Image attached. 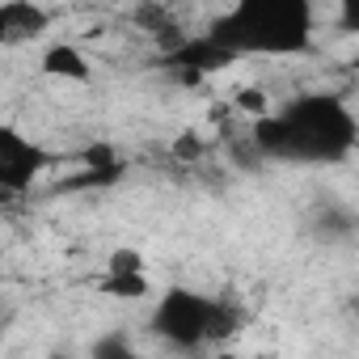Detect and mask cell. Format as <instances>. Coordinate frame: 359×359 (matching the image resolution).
Here are the masks:
<instances>
[{
  "label": "cell",
  "mask_w": 359,
  "mask_h": 359,
  "mask_svg": "<svg viewBox=\"0 0 359 359\" xmlns=\"http://www.w3.org/2000/svg\"><path fill=\"white\" fill-rule=\"evenodd\" d=\"M51 359H76V355H68V351H55V355H51Z\"/></svg>",
  "instance_id": "cell-15"
},
{
  "label": "cell",
  "mask_w": 359,
  "mask_h": 359,
  "mask_svg": "<svg viewBox=\"0 0 359 359\" xmlns=\"http://www.w3.org/2000/svg\"><path fill=\"white\" fill-rule=\"evenodd\" d=\"M97 292H102V296H114V300H127V304H135V300H148V296H152V283H148V275L102 271V279H97Z\"/></svg>",
  "instance_id": "cell-9"
},
{
  "label": "cell",
  "mask_w": 359,
  "mask_h": 359,
  "mask_svg": "<svg viewBox=\"0 0 359 359\" xmlns=\"http://www.w3.org/2000/svg\"><path fill=\"white\" fill-rule=\"evenodd\" d=\"M39 72L51 76V81H68V85H89V81H93V64H89V55H85L76 43H68V39L43 47V55H39Z\"/></svg>",
  "instance_id": "cell-7"
},
{
  "label": "cell",
  "mask_w": 359,
  "mask_h": 359,
  "mask_svg": "<svg viewBox=\"0 0 359 359\" xmlns=\"http://www.w3.org/2000/svg\"><path fill=\"white\" fill-rule=\"evenodd\" d=\"M250 144L266 161L342 165L359 144V118L338 93H300L271 118L250 123Z\"/></svg>",
  "instance_id": "cell-1"
},
{
  "label": "cell",
  "mask_w": 359,
  "mask_h": 359,
  "mask_svg": "<svg viewBox=\"0 0 359 359\" xmlns=\"http://www.w3.org/2000/svg\"><path fill=\"white\" fill-rule=\"evenodd\" d=\"M106 271H123V275H148V262L135 245H114L106 254Z\"/></svg>",
  "instance_id": "cell-13"
},
{
  "label": "cell",
  "mask_w": 359,
  "mask_h": 359,
  "mask_svg": "<svg viewBox=\"0 0 359 359\" xmlns=\"http://www.w3.org/2000/svg\"><path fill=\"white\" fill-rule=\"evenodd\" d=\"M313 30H317V13L309 0H241L220 18H212L208 26V34L237 60L304 55L313 51Z\"/></svg>",
  "instance_id": "cell-2"
},
{
  "label": "cell",
  "mask_w": 359,
  "mask_h": 359,
  "mask_svg": "<svg viewBox=\"0 0 359 359\" xmlns=\"http://www.w3.org/2000/svg\"><path fill=\"white\" fill-rule=\"evenodd\" d=\"M148 330L182 355H199L208 346H224L245 330V309L224 300V296H208L195 287H169L161 292V300L152 304Z\"/></svg>",
  "instance_id": "cell-3"
},
{
  "label": "cell",
  "mask_w": 359,
  "mask_h": 359,
  "mask_svg": "<svg viewBox=\"0 0 359 359\" xmlns=\"http://www.w3.org/2000/svg\"><path fill=\"white\" fill-rule=\"evenodd\" d=\"M47 30H51V13L43 5H30V0H5L0 5V43L5 47L34 43Z\"/></svg>",
  "instance_id": "cell-6"
},
{
  "label": "cell",
  "mask_w": 359,
  "mask_h": 359,
  "mask_svg": "<svg viewBox=\"0 0 359 359\" xmlns=\"http://www.w3.org/2000/svg\"><path fill=\"white\" fill-rule=\"evenodd\" d=\"M203 152H208V140H203L195 127L177 131V135H173V144H169V156H173V161H182V165H199V161H203Z\"/></svg>",
  "instance_id": "cell-11"
},
{
  "label": "cell",
  "mask_w": 359,
  "mask_h": 359,
  "mask_svg": "<svg viewBox=\"0 0 359 359\" xmlns=\"http://www.w3.org/2000/svg\"><path fill=\"white\" fill-rule=\"evenodd\" d=\"M51 161L55 156L39 140H30L13 123H5V127H0V195H5V199H22L34 187V177L43 169H51Z\"/></svg>",
  "instance_id": "cell-4"
},
{
  "label": "cell",
  "mask_w": 359,
  "mask_h": 359,
  "mask_svg": "<svg viewBox=\"0 0 359 359\" xmlns=\"http://www.w3.org/2000/svg\"><path fill=\"white\" fill-rule=\"evenodd\" d=\"M161 64H165V72H169L173 81H182V85H199L203 76H212V72H220V68L237 64V55H233V51H224V47L203 30V34H187L173 51H165V55H161Z\"/></svg>",
  "instance_id": "cell-5"
},
{
  "label": "cell",
  "mask_w": 359,
  "mask_h": 359,
  "mask_svg": "<svg viewBox=\"0 0 359 359\" xmlns=\"http://www.w3.org/2000/svg\"><path fill=\"white\" fill-rule=\"evenodd\" d=\"M89 359H152V355H144L127 334H102L89 346Z\"/></svg>",
  "instance_id": "cell-10"
},
{
  "label": "cell",
  "mask_w": 359,
  "mask_h": 359,
  "mask_svg": "<svg viewBox=\"0 0 359 359\" xmlns=\"http://www.w3.org/2000/svg\"><path fill=\"white\" fill-rule=\"evenodd\" d=\"M355 317H359V304H355Z\"/></svg>",
  "instance_id": "cell-16"
},
{
  "label": "cell",
  "mask_w": 359,
  "mask_h": 359,
  "mask_svg": "<svg viewBox=\"0 0 359 359\" xmlns=\"http://www.w3.org/2000/svg\"><path fill=\"white\" fill-rule=\"evenodd\" d=\"M334 26L342 34H359V0H342V5L334 9Z\"/></svg>",
  "instance_id": "cell-14"
},
{
  "label": "cell",
  "mask_w": 359,
  "mask_h": 359,
  "mask_svg": "<svg viewBox=\"0 0 359 359\" xmlns=\"http://www.w3.org/2000/svg\"><path fill=\"white\" fill-rule=\"evenodd\" d=\"M233 106H237L241 114H250L254 123H262V118H271V114H275V106H271V97H266L262 89H254V85H245V89H237V97H233Z\"/></svg>",
  "instance_id": "cell-12"
},
{
  "label": "cell",
  "mask_w": 359,
  "mask_h": 359,
  "mask_svg": "<svg viewBox=\"0 0 359 359\" xmlns=\"http://www.w3.org/2000/svg\"><path fill=\"white\" fill-rule=\"evenodd\" d=\"M313 237L325 245H346L359 237V216L346 203H321L313 212Z\"/></svg>",
  "instance_id": "cell-8"
}]
</instances>
